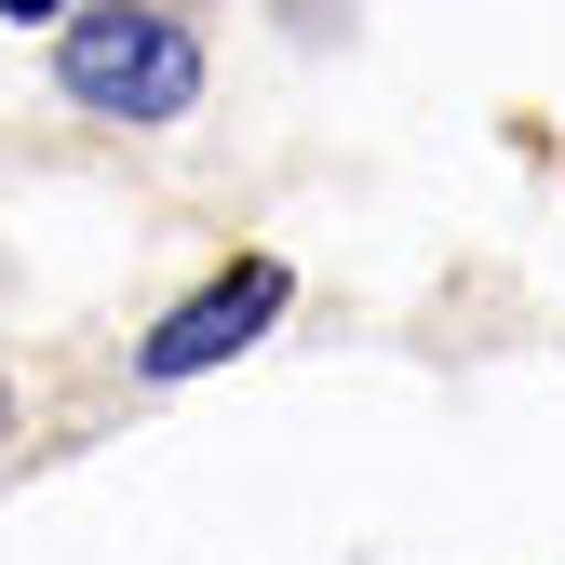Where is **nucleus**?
Instances as JSON below:
<instances>
[{
	"instance_id": "2",
	"label": "nucleus",
	"mask_w": 565,
	"mask_h": 565,
	"mask_svg": "<svg viewBox=\"0 0 565 565\" xmlns=\"http://www.w3.org/2000/svg\"><path fill=\"white\" fill-rule=\"evenodd\" d=\"M269 310H282V269H269V256L216 269L175 323H149V377H202V364H230V350H256V337H269Z\"/></svg>"
},
{
	"instance_id": "3",
	"label": "nucleus",
	"mask_w": 565,
	"mask_h": 565,
	"mask_svg": "<svg viewBox=\"0 0 565 565\" xmlns=\"http://www.w3.org/2000/svg\"><path fill=\"white\" fill-rule=\"evenodd\" d=\"M0 14H54V0H0Z\"/></svg>"
},
{
	"instance_id": "1",
	"label": "nucleus",
	"mask_w": 565,
	"mask_h": 565,
	"mask_svg": "<svg viewBox=\"0 0 565 565\" xmlns=\"http://www.w3.org/2000/svg\"><path fill=\"white\" fill-rule=\"evenodd\" d=\"M54 67H67V95L108 108V121H175V108L202 95V41H189L175 14H149V0H108V14H82Z\"/></svg>"
}]
</instances>
